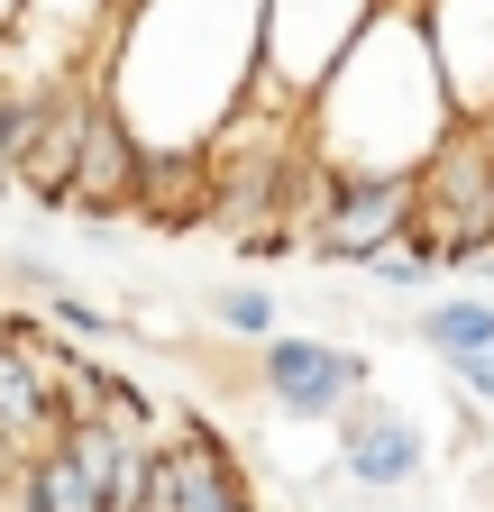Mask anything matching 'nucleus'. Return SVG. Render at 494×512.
<instances>
[{
	"label": "nucleus",
	"mask_w": 494,
	"mask_h": 512,
	"mask_svg": "<svg viewBox=\"0 0 494 512\" xmlns=\"http://www.w3.org/2000/svg\"><path fill=\"white\" fill-rule=\"evenodd\" d=\"M211 156V229L220 238H257V229H284V202H293V165H302V110L293 101H247L220 138L202 147Z\"/></svg>",
	"instance_id": "obj_5"
},
{
	"label": "nucleus",
	"mask_w": 494,
	"mask_h": 512,
	"mask_svg": "<svg viewBox=\"0 0 494 512\" xmlns=\"http://www.w3.org/2000/svg\"><path fill=\"white\" fill-rule=\"evenodd\" d=\"M458 119H494V0H412Z\"/></svg>",
	"instance_id": "obj_10"
},
{
	"label": "nucleus",
	"mask_w": 494,
	"mask_h": 512,
	"mask_svg": "<svg viewBox=\"0 0 494 512\" xmlns=\"http://www.w3.org/2000/svg\"><path fill=\"white\" fill-rule=\"evenodd\" d=\"M28 10H46L55 28H65V37H74V46L92 55V37H101V28L119 19V0H28Z\"/></svg>",
	"instance_id": "obj_17"
},
{
	"label": "nucleus",
	"mask_w": 494,
	"mask_h": 512,
	"mask_svg": "<svg viewBox=\"0 0 494 512\" xmlns=\"http://www.w3.org/2000/svg\"><path fill=\"white\" fill-rule=\"evenodd\" d=\"M467 494H476V503H494V448H485V458H467Z\"/></svg>",
	"instance_id": "obj_21"
},
{
	"label": "nucleus",
	"mask_w": 494,
	"mask_h": 512,
	"mask_svg": "<svg viewBox=\"0 0 494 512\" xmlns=\"http://www.w3.org/2000/svg\"><path fill=\"white\" fill-rule=\"evenodd\" d=\"M440 275H467L494 247V128L458 119L440 147L412 165V229H403Z\"/></svg>",
	"instance_id": "obj_4"
},
{
	"label": "nucleus",
	"mask_w": 494,
	"mask_h": 512,
	"mask_svg": "<svg viewBox=\"0 0 494 512\" xmlns=\"http://www.w3.org/2000/svg\"><path fill=\"white\" fill-rule=\"evenodd\" d=\"M10 284H28V293H46V302H55V293H74V284H65V266H55V256H28V247L10 256Z\"/></svg>",
	"instance_id": "obj_20"
},
{
	"label": "nucleus",
	"mask_w": 494,
	"mask_h": 512,
	"mask_svg": "<svg viewBox=\"0 0 494 512\" xmlns=\"http://www.w3.org/2000/svg\"><path fill=\"white\" fill-rule=\"evenodd\" d=\"M247 384L266 394V412L302 421V430H321L339 421L366 384H376V357L348 348V339H302V330H275L257 357H247Z\"/></svg>",
	"instance_id": "obj_6"
},
{
	"label": "nucleus",
	"mask_w": 494,
	"mask_h": 512,
	"mask_svg": "<svg viewBox=\"0 0 494 512\" xmlns=\"http://www.w3.org/2000/svg\"><path fill=\"white\" fill-rule=\"evenodd\" d=\"M147 512H257L247 467L211 430H156V476H147Z\"/></svg>",
	"instance_id": "obj_9"
},
{
	"label": "nucleus",
	"mask_w": 494,
	"mask_h": 512,
	"mask_svg": "<svg viewBox=\"0 0 494 512\" xmlns=\"http://www.w3.org/2000/svg\"><path fill=\"white\" fill-rule=\"evenodd\" d=\"M357 275H376L385 293H421V284H430V275H440V266H430V256H421L412 238H394V247H376V256H366V266H357Z\"/></svg>",
	"instance_id": "obj_16"
},
{
	"label": "nucleus",
	"mask_w": 494,
	"mask_h": 512,
	"mask_svg": "<svg viewBox=\"0 0 494 512\" xmlns=\"http://www.w3.org/2000/svg\"><path fill=\"white\" fill-rule=\"evenodd\" d=\"M211 330L238 339V348H266V339L284 330V311H275L266 284H220V293H211Z\"/></svg>",
	"instance_id": "obj_14"
},
{
	"label": "nucleus",
	"mask_w": 494,
	"mask_h": 512,
	"mask_svg": "<svg viewBox=\"0 0 494 512\" xmlns=\"http://www.w3.org/2000/svg\"><path fill=\"white\" fill-rule=\"evenodd\" d=\"M284 229L302 238V256H312V266H366L376 247H394V238L412 229V174L339 165V156H321L312 138H302Z\"/></svg>",
	"instance_id": "obj_3"
},
{
	"label": "nucleus",
	"mask_w": 494,
	"mask_h": 512,
	"mask_svg": "<svg viewBox=\"0 0 494 512\" xmlns=\"http://www.w3.org/2000/svg\"><path fill=\"white\" fill-rule=\"evenodd\" d=\"M138 156H147V138L129 128V110H119L110 92H101V110H92V138H83V165H74V220H129V192H138Z\"/></svg>",
	"instance_id": "obj_11"
},
{
	"label": "nucleus",
	"mask_w": 494,
	"mask_h": 512,
	"mask_svg": "<svg viewBox=\"0 0 494 512\" xmlns=\"http://www.w3.org/2000/svg\"><path fill=\"white\" fill-rule=\"evenodd\" d=\"M330 439H339V448H330V476L357 485V494H385V503H394V494H412V485L430 476V430H421L412 412H394L376 384H366V394L330 421Z\"/></svg>",
	"instance_id": "obj_8"
},
{
	"label": "nucleus",
	"mask_w": 494,
	"mask_h": 512,
	"mask_svg": "<svg viewBox=\"0 0 494 512\" xmlns=\"http://www.w3.org/2000/svg\"><path fill=\"white\" fill-rule=\"evenodd\" d=\"M55 320H65L74 339H110V330H119V320H110L101 302H83V293H55Z\"/></svg>",
	"instance_id": "obj_19"
},
{
	"label": "nucleus",
	"mask_w": 494,
	"mask_h": 512,
	"mask_svg": "<svg viewBox=\"0 0 494 512\" xmlns=\"http://www.w3.org/2000/svg\"><path fill=\"white\" fill-rule=\"evenodd\" d=\"M412 339H421L430 357H476V348H494V302H476V293L421 302V311H412Z\"/></svg>",
	"instance_id": "obj_13"
},
{
	"label": "nucleus",
	"mask_w": 494,
	"mask_h": 512,
	"mask_svg": "<svg viewBox=\"0 0 494 512\" xmlns=\"http://www.w3.org/2000/svg\"><path fill=\"white\" fill-rule=\"evenodd\" d=\"M376 10L385 0H266V74H257V92L302 110Z\"/></svg>",
	"instance_id": "obj_7"
},
{
	"label": "nucleus",
	"mask_w": 494,
	"mask_h": 512,
	"mask_svg": "<svg viewBox=\"0 0 494 512\" xmlns=\"http://www.w3.org/2000/svg\"><path fill=\"white\" fill-rule=\"evenodd\" d=\"M467 284H494V247H485V256H476V266H467Z\"/></svg>",
	"instance_id": "obj_22"
},
{
	"label": "nucleus",
	"mask_w": 494,
	"mask_h": 512,
	"mask_svg": "<svg viewBox=\"0 0 494 512\" xmlns=\"http://www.w3.org/2000/svg\"><path fill=\"white\" fill-rule=\"evenodd\" d=\"M449 128H458V110H449L440 55H430L412 0H385V10L357 28V46L321 74V92L302 101V138L321 156L385 165V174H412Z\"/></svg>",
	"instance_id": "obj_2"
},
{
	"label": "nucleus",
	"mask_w": 494,
	"mask_h": 512,
	"mask_svg": "<svg viewBox=\"0 0 494 512\" xmlns=\"http://www.w3.org/2000/svg\"><path fill=\"white\" fill-rule=\"evenodd\" d=\"M129 220L147 229H211V156L202 147H147L138 156V192H129Z\"/></svg>",
	"instance_id": "obj_12"
},
{
	"label": "nucleus",
	"mask_w": 494,
	"mask_h": 512,
	"mask_svg": "<svg viewBox=\"0 0 494 512\" xmlns=\"http://www.w3.org/2000/svg\"><path fill=\"white\" fill-rule=\"evenodd\" d=\"M37 83H46V74H19V64L0 55V192H10V156L28 147V119H37Z\"/></svg>",
	"instance_id": "obj_15"
},
{
	"label": "nucleus",
	"mask_w": 494,
	"mask_h": 512,
	"mask_svg": "<svg viewBox=\"0 0 494 512\" xmlns=\"http://www.w3.org/2000/svg\"><path fill=\"white\" fill-rule=\"evenodd\" d=\"M485 128H494V119H485Z\"/></svg>",
	"instance_id": "obj_23"
},
{
	"label": "nucleus",
	"mask_w": 494,
	"mask_h": 512,
	"mask_svg": "<svg viewBox=\"0 0 494 512\" xmlns=\"http://www.w3.org/2000/svg\"><path fill=\"white\" fill-rule=\"evenodd\" d=\"M83 64L147 147H211L257 101L266 0H129Z\"/></svg>",
	"instance_id": "obj_1"
},
{
	"label": "nucleus",
	"mask_w": 494,
	"mask_h": 512,
	"mask_svg": "<svg viewBox=\"0 0 494 512\" xmlns=\"http://www.w3.org/2000/svg\"><path fill=\"white\" fill-rule=\"evenodd\" d=\"M449 366V394H467L485 421H494V348H476V357H440Z\"/></svg>",
	"instance_id": "obj_18"
}]
</instances>
